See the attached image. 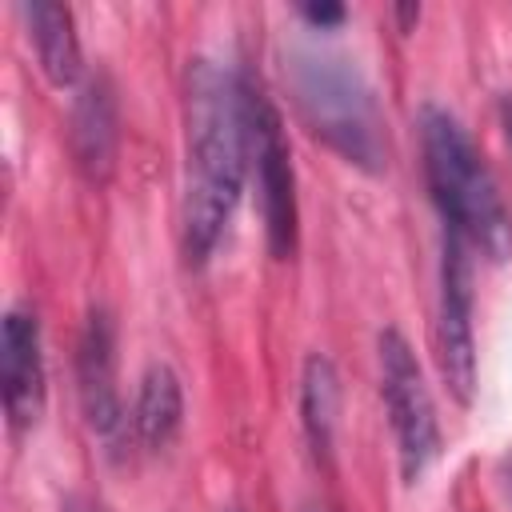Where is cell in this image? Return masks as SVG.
Returning <instances> with one entry per match:
<instances>
[{
	"label": "cell",
	"mask_w": 512,
	"mask_h": 512,
	"mask_svg": "<svg viewBox=\"0 0 512 512\" xmlns=\"http://www.w3.org/2000/svg\"><path fill=\"white\" fill-rule=\"evenodd\" d=\"M248 180L244 72L192 56L184 68V184L180 240L188 264H208Z\"/></svg>",
	"instance_id": "cell-1"
},
{
	"label": "cell",
	"mask_w": 512,
	"mask_h": 512,
	"mask_svg": "<svg viewBox=\"0 0 512 512\" xmlns=\"http://www.w3.org/2000/svg\"><path fill=\"white\" fill-rule=\"evenodd\" d=\"M416 128H420V164H424L428 196L440 212L444 232L460 236L472 252H480L492 264L508 260L512 216L468 128L440 104H424Z\"/></svg>",
	"instance_id": "cell-2"
},
{
	"label": "cell",
	"mask_w": 512,
	"mask_h": 512,
	"mask_svg": "<svg viewBox=\"0 0 512 512\" xmlns=\"http://www.w3.org/2000/svg\"><path fill=\"white\" fill-rule=\"evenodd\" d=\"M288 92L316 140L360 172L388 168V132L376 88L340 52L300 48L288 60Z\"/></svg>",
	"instance_id": "cell-3"
},
{
	"label": "cell",
	"mask_w": 512,
	"mask_h": 512,
	"mask_svg": "<svg viewBox=\"0 0 512 512\" xmlns=\"http://www.w3.org/2000/svg\"><path fill=\"white\" fill-rule=\"evenodd\" d=\"M376 364H380V400L396 440L400 476L404 484H416L440 456V416L424 384V368L400 328H380Z\"/></svg>",
	"instance_id": "cell-4"
},
{
	"label": "cell",
	"mask_w": 512,
	"mask_h": 512,
	"mask_svg": "<svg viewBox=\"0 0 512 512\" xmlns=\"http://www.w3.org/2000/svg\"><path fill=\"white\" fill-rule=\"evenodd\" d=\"M244 100H248V176L256 180L264 240L276 260H292L300 240V204H296V168H292L284 120L272 96L248 72H244Z\"/></svg>",
	"instance_id": "cell-5"
},
{
	"label": "cell",
	"mask_w": 512,
	"mask_h": 512,
	"mask_svg": "<svg viewBox=\"0 0 512 512\" xmlns=\"http://www.w3.org/2000/svg\"><path fill=\"white\" fill-rule=\"evenodd\" d=\"M476 296H472V248L444 232L440 244V296H436V364L456 396V404H472L476 392V328H472Z\"/></svg>",
	"instance_id": "cell-6"
},
{
	"label": "cell",
	"mask_w": 512,
	"mask_h": 512,
	"mask_svg": "<svg viewBox=\"0 0 512 512\" xmlns=\"http://www.w3.org/2000/svg\"><path fill=\"white\" fill-rule=\"evenodd\" d=\"M0 392L12 432H28L44 416L48 372H44V336L32 308L12 304L0 320Z\"/></svg>",
	"instance_id": "cell-7"
},
{
	"label": "cell",
	"mask_w": 512,
	"mask_h": 512,
	"mask_svg": "<svg viewBox=\"0 0 512 512\" xmlns=\"http://www.w3.org/2000/svg\"><path fill=\"white\" fill-rule=\"evenodd\" d=\"M76 392H80V408H84L88 428L108 448L124 444L132 420H128L124 400H120V384H116V328H112V316L104 308H92L84 328H80Z\"/></svg>",
	"instance_id": "cell-8"
},
{
	"label": "cell",
	"mask_w": 512,
	"mask_h": 512,
	"mask_svg": "<svg viewBox=\"0 0 512 512\" xmlns=\"http://www.w3.org/2000/svg\"><path fill=\"white\" fill-rule=\"evenodd\" d=\"M72 156L76 168L92 180L104 184L116 164V144H120V116H116V92L108 76H92L80 84V96L72 104Z\"/></svg>",
	"instance_id": "cell-9"
},
{
	"label": "cell",
	"mask_w": 512,
	"mask_h": 512,
	"mask_svg": "<svg viewBox=\"0 0 512 512\" xmlns=\"http://www.w3.org/2000/svg\"><path fill=\"white\" fill-rule=\"evenodd\" d=\"M20 20L28 28V40L36 48V60H40V72L48 76V84L76 88L84 80V52H80L72 8L56 4V0H24Z\"/></svg>",
	"instance_id": "cell-10"
},
{
	"label": "cell",
	"mask_w": 512,
	"mask_h": 512,
	"mask_svg": "<svg viewBox=\"0 0 512 512\" xmlns=\"http://www.w3.org/2000/svg\"><path fill=\"white\" fill-rule=\"evenodd\" d=\"M132 440L144 452H164L184 424V388L180 376L168 364H148L140 384H136V400H132Z\"/></svg>",
	"instance_id": "cell-11"
},
{
	"label": "cell",
	"mask_w": 512,
	"mask_h": 512,
	"mask_svg": "<svg viewBox=\"0 0 512 512\" xmlns=\"http://www.w3.org/2000/svg\"><path fill=\"white\" fill-rule=\"evenodd\" d=\"M300 424L316 464H332L340 424V372L324 352H312L300 372Z\"/></svg>",
	"instance_id": "cell-12"
},
{
	"label": "cell",
	"mask_w": 512,
	"mask_h": 512,
	"mask_svg": "<svg viewBox=\"0 0 512 512\" xmlns=\"http://www.w3.org/2000/svg\"><path fill=\"white\" fill-rule=\"evenodd\" d=\"M296 16H300L308 28L328 32V28H340L348 12H344V4H300V8H296Z\"/></svg>",
	"instance_id": "cell-13"
},
{
	"label": "cell",
	"mask_w": 512,
	"mask_h": 512,
	"mask_svg": "<svg viewBox=\"0 0 512 512\" xmlns=\"http://www.w3.org/2000/svg\"><path fill=\"white\" fill-rule=\"evenodd\" d=\"M500 124H504V140H508V148H512V92L500 100Z\"/></svg>",
	"instance_id": "cell-14"
},
{
	"label": "cell",
	"mask_w": 512,
	"mask_h": 512,
	"mask_svg": "<svg viewBox=\"0 0 512 512\" xmlns=\"http://www.w3.org/2000/svg\"><path fill=\"white\" fill-rule=\"evenodd\" d=\"M396 16H400V28L408 32V28L420 20V4H400V8H396Z\"/></svg>",
	"instance_id": "cell-15"
},
{
	"label": "cell",
	"mask_w": 512,
	"mask_h": 512,
	"mask_svg": "<svg viewBox=\"0 0 512 512\" xmlns=\"http://www.w3.org/2000/svg\"><path fill=\"white\" fill-rule=\"evenodd\" d=\"M64 512H100V508H96V504H84V500H72Z\"/></svg>",
	"instance_id": "cell-16"
},
{
	"label": "cell",
	"mask_w": 512,
	"mask_h": 512,
	"mask_svg": "<svg viewBox=\"0 0 512 512\" xmlns=\"http://www.w3.org/2000/svg\"><path fill=\"white\" fill-rule=\"evenodd\" d=\"M228 512H240V508H228Z\"/></svg>",
	"instance_id": "cell-17"
},
{
	"label": "cell",
	"mask_w": 512,
	"mask_h": 512,
	"mask_svg": "<svg viewBox=\"0 0 512 512\" xmlns=\"http://www.w3.org/2000/svg\"><path fill=\"white\" fill-rule=\"evenodd\" d=\"M308 512H316V508H308Z\"/></svg>",
	"instance_id": "cell-18"
}]
</instances>
